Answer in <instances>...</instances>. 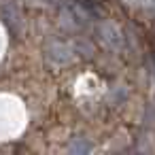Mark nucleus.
Returning a JSON list of instances; mask_svg holds the SVG:
<instances>
[{
  "mask_svg": "<svg viewBox=\"0 0 155 155\" xmlns=\"http://www.w3.org/2000/svg\"><path fill=\"white\" fill-rule=\"evenodd\" d=\"M89 149H91V147H89L87 142H83V144H72V147H70V151H89Z\"/></svg>",
  "mask_w": 155,
  "mask_h": 155,
  "instance_id": "f257e3e1",
  "label": "nucleus"
},
{
  "mask_svg": "<svg viewBox=\"0 0 155 155\" xmlns=\"http://www.w3.org/2000/svg\"><path fill=\"white\" fill-rule=\"evenodd\" d=\"M153 64H155V55H153Z\"/></svg>",
  "mask_w": 155,
  "mask_h": 155,
  "instance_id": "f03ea898",
  "label": "nucleus"
}]
</instances>
